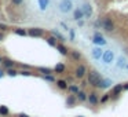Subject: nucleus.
Segmentation results:
<instances>
[{
  "label": "nucleus",
  "instance_id": "19",
  "mask_svg": "<svg viewBox=\"0 0 128 117\" xmlns=\"http://www.w3.org/2000/svg\"><path fill=\"white\" fill-rule=\"evenodd\" d=\"M57 87L59 88V90H62V91H65V90H68V87H69V83L66 80H57Z\"/></svg>",
  "mask_w": 128,
  "mask_h": 117
},
{
  "label": "nucleus",
  "instance_id": "8",
  "mask_svg": "<svg viewBox=\"0 0 128 117\" xmlns=\"http://www.w3.org/2000/svg\"><path fill=\"white\" fill-rule=\"evenodd\" d=\"M112 85H113V81H112L110 78H102L98 84H96L95 88H99V90H107V88H110Z\"/></svg>",
  "mask_w": 128,
  "mask_h": 117
},
{
  "label": "nucleus",
  "instance_id": "26",
  "mask_svg": "<svg viewBox=\"0 0 128 117\" xmlns=\"http://www.w3.org/2000/svg\"><path fill=\"white\" fill-rule=\"evenodd\" d=\"M69 55H70V58H72L73 61H80V59H81V54L77 51V50H73V51H72Z\"/></svg>",
  "mask_w": 128,
  "mask_h": 117
},
{
  "label": "nucleus",
  "instance_id": "14",
  "mask_svg": "<svg viewBox=\"0 0 128 117\" xmlns=\"http://www.w3.org/2000/svg\"><path fill=\"white\" fill-rule=\"evenodd\" d=\"M65 69H66L65 63L59 62V63H57V65L54 66V73H57V75H62V73L65 72Z\"/></svg>",
  "mask_w": 128,
  "mask_h": 117
},
{
  "label": "nucleus",
  "instance_id": "43",
  "mask_svg": "<svg viewBox=\"0 0 128 117\" xmlns=\"http://www.w3.org/2000/svg\"><path fill=\"white\" fill-rule=\"evenodd\" d=\"M77 24H79V26H83V25H84V21H83V19H80V21H77Z\"/></svg>",
  "mask_w": 128,
  "mask_h": 117
},
{
  "label": "nucleus",
  "instance_id": "21",
  "mask_svg": "<svg viewBox=\"0 0 128 117\" xmlns=\"http://www.w3.org/2000/svg\"><path fill=\"white\" fill-rule=\"evenodd\" d=\"M51 32H52V35H54V36H55V37L58 39V41H61V43H65V41H66V37L63 36L62 33H59V32H58L57 29H52Z\"/></svg>",
  "mask_w": 128,
  "mask_h": 117
},
{
  "label": "nucleus",
  "instance_id": "17",
  "mask_svg": "<svg viewBox=\"0 0 128 117\" xmlns=\"http://www.w3.org/2000/svg\"><path fill=\"white\" fill-rule=\"evenodd\" d=\"M55 48H57L58 52H59V54H62L63 57H68V55H69V50H68V47H66L63 43H62V44H58Z\"/></svg>",
  "mask_w": 128,
  "mask_h": 117
},
{
  "label": "nucleus",
  "instance_id": "29",
  "mask_svg": "<svg viewBox=\"0 0 128 117\" xmlns=\"http://www.w3.org/2000/svg\"><path fill=\"white\" fill-rule=\"evenodd\" d=\"M39 72L40 73H43V75H52V72H54V70H51L50 69V68H44V66H40V68H39Z\"/></svg>",
  "mask_w": 128,
  "mask_h": 117
},
{
  "label": "nucleus",
  "instance_id": "1",
  "mask_svg": "<svg viewBox=\"0 0 128 117\" xmlns=\"http://www.w3.org/2000/svg\"><path fill=\"white\" fill-rule=\"evenodd\" d=\"M87 80H88V84L92 85V87H96V84H98L99 81L102 80V76L99 75L98 70H89L88 73H87Z\"/></svg>",
  "mask_w": 128,
  "mask_h": 117
},
{
  "label": "nucleus",
  "instance_id": "47",
  "mask_svg": "<svg viewBox=\"0 0 128 117\" xmlns=\"http://www.w3.org/2000/svg\"><path fill=\"white\" fill-rule=\"evenodd\" d=\"M77 117H84V116H77Z\"/></svg>",
  "mask_w": 128,
  "mask_h": 117
},
{
  "label": "nucleus",
  "instance_id": "16",
  "mask_svg": "<svg viewBox=\"0 0 128 117\" xmlns=\"http://www.w3.org/2000/svg\"><path fill=\"white\" fill-rule=\"evenodd\" d=\"M1 65L4 66V69H10V68H15V62L10 58H3V62Z\"/></svg>",
  "mask_w": 128,
  "mask_h": 117
},
{
  "label": "nucleus",
  "instance_id": "42",
  "mask_svg": "<svg viewBox=\"0 0 128 117\" xmlns=\"http://www.w3.org/2000/svg\"><path fill=\"white\" fill-rule=\"evenodd\" d=\"M123 87H124V91H128V83H124Z\"/></svg>",
  "mask_w": 128,
  "mask_h": 117
},
{
  "label": "nucleus",
  "instance_id": "40",
  "mask_svg": "<svg viewBox=\"0 0 128 117\" xmlns=\"http://www.w3.org/2000/svg\"><path fill=\"white\" fill-rule=\"evenodd\" d=\"M85 85H88V80H83V81H81V87H85Z\"/></svg>",
  "mask_w": 128,
  "mask_h": 117
},
{
  "label": "nucleus",
  "instance_id": "41",
  "mask_svg": "<svg viewBox=\"0 0 128 117\" xmlns=\"http://www.w3.org/2000/svg\"><path fill=\"white\" fill-rule=\"evenodd\" d=\"M61 26H62L63 29H65V30H69V28L66 26V24H65V22H61Z\"/></svg>",
  "mask_w": 128,
  "mask_h": 117
},
{
  "label": "nucleus",
  "instance_id": "6",
  "mask_svg": "<svg viewBox=\"0 0 128 117\" xmlns=\"http://www.w3.org/2000/svg\"><path fill=\"white\" fill-rule=\"evenodd\" d=\"M72 8H73V3H72V0H62L59 3V11L61 12H70Z\"/></svg>",
  "mask_w": 128,
  "mask_h": 117
},
{
  "label": "nucleus",
  "instance_id": "25",
  "mask_svg": "<svg viewBox=\"0 0 128 117\" xmlns=\"http://www.w3.org/2000/svg\"><path fill=\"white\" fill-rule=\"evenodd\" d=\"M10 114V110L6 105H0V116L1 117H7Z\"/></svg>",
  "mask_w": 128,
  "mask_h": 117
},
{
  "label": "nucleus",
  "instance_id": "15",
  "mask_svg": "<svg viewBox=\"0 0 128 117\" xmlns=\"http://www.w3.org/2000/svg\"><path fill=\"white\" fill-rule=\"evenodd\" d=\"M127 58H125V57H123V55H121V57H119V58H117V62H116V65H117V68H119V69H124V68H125V66H127Z\"/></svg>",
  "mask_w": 128,
  "mask_h": 117
},
{
  "label": "nucleus",
  "instance_id": "18",
  "mask_svg": "<svg viewBox=\"0 0 128 117\" xmlns=\"http://www.w3.org/2000/svg\"><path fill=\"white\" fill-rule=\"evenodd\" d=\"M84 18V12L81 8H76L75 11H73V19L75 21H80V19Z\"/></svg>",
  "mask_w": 128,
  "mask_h": 117
},
{
  "label": "nucleus",
  "instance_id": "30",
  "mask_svg": "<svg viewBox=\"0 0 128 117\" xmlns=\"http://www.w3.org/2000/svg\"><path fill=\"white\" fill-rule=\"evenodd\" d=\"M110 99H112V95H110V94H105V95L102 96L101 99H99V103H102V105H103V103L109 102V101H110Z\"/></svg>",
  "mask_w": 128,
  "mask_h": 117
},
{
  "label": "nucleus",
  "instance_id": "24",
  "mask_svg": "<svg viewBox=\"0 0 128 117\" xmlns=\"http://www.w3.org/2000/svg\"><path fill=\"white\" fill-rule=\"evenodd\" d=\"M6 75L10 76V77H15V76L19 75V72H18L15 68H10V69H6Z\"/></svg>",
  "mask_w": 128,
  "mask_h": 117
},
{
  "label": "nucleus",
  "instance_id": "32",
  "mask_svg": "<svg viewBox=\"0 0 128 117\" xmlns=\"http://www.w3.org/2000/svg\"><path fill=\"white\" fill-rule=\"evenodd\" d=\"M19 75H21V76H26V77H28V76H29V77H30V76H33V73H32V70H26V69H25V70H21V72H19Z\"/></svg>",
  "mask_w": 128,
  "mask_h": 117
},
{
  "label": "nucleus",
  "instance_id": "39",
  "mask_svg": "<svg viewBox=\"0 0 128 117\" xmlns=\"http://www.w3.org/2000/svg\"><path fill=\"white\" fill-rule=\"evenodd\" d=\"M4 76H6V72H4L3 69H0V78H3Z\"/></svg>",
  "mask_w": 128,
  "mask_h": 117
},
{
  "label": "nucleus",
  "instance_id": "5",
  "mask_svg": "<svg viewBox=\"0 0 128 117\" xmlns=\"http://www.w3.org/2000/svg\"><path fill=\"white\" fill-rule=\"evenodd\" d=\"M87 73H88L87 66L81 63V65H79L77 68H76V70H75V77H76V78H80V80H83V78L87 76Z\"/></svg>",
  "mask_w": 128,
  "mask_h": 117
},
{
  "label": "nucleus",
  "instance_id": "13",
  "mask_svg": "<svg viewBox=\"0 0 128 117\" xmlns=\"http://www.w3.org/2000/svg\"><path fill=\"white\" fill-rule=\"evenodd\" d=\"M76 102H77V96L73 95V94H70V95H68V98H66V106L68 108H72V106H75Z\"/></svg>",
  "mask_w": 128,
  "mask_h": 117
},
{
  "label": "nucleus",
  "instance_id": "11",
  "mask_svg": "<svg viewBox=\"0 0 128 117\" xmlns=\"http://www.w3.org/2000/svg\"><path fill=\"white\" fill-rule=\"evenodd\" d=\"M124 91V87H123V84H117V85H114L113 87V91H112V99H116V98H119V95Z\"/></svg>",
  "mask_w": 128,
  "mask_h": 117
},
{
  "label": "nucleus",
  "instance_id": "12",
  "mask_svg": "<svg viewBox=\"0 0 128 117\" xmlns=\"http://www.w3.org/2000/svg\"><path fill=\"white\" fill-rule=\"evenodd\" d=\"M91 55H92V58H95V59H102L103 50H102L101 47H98V45H95V47L92 48V51H91Z\"/></svg>",
  "mask_w": 128,
  "mask_h": 117
},
{
  "label": "nucleus",
  "instance_id": "23",
  "mask_svg": "<svg viewBox=\"0 0 128 117\" xmlns=\"http://www.w3.org/2000/svg\"><path fill=\"white\" fill-rule=\"evenodd\" d=\"M37 3H39V7L42 11H45L47 7L50 6V0H37Z\"/></svg>",
  "mask_w": 128,
  "mask_h": 117
},
{
  "label": "nucleus",
  "instance_id": "35",
  "mask_svg": "<svg viewBox=\"0 0 128 117\" xmlns=\"http://www.w3.org/2000/svg\"><path fill=\"white\" fill-rule=\"evenodd\" d=\"M11 1H12V4H15V6H19V4H22L24 0H11Z\"/></svg>",
  "mask_w": 128,
  "mask_h": 117
},
{
  "label": "nucleus",
  "instance_id": "7",
  "mask_svg": "<svg viewBox=\"0 0 128 117\" xmlns=\"http://www.w3.org/2000/svg\"><path fill=\"white\" fill-rule=\"evenodd\" d=\"M92 43L95 45H98V47H102V45H106V40H105V37L102 36L99 32H95V35H94V37H92Z\"/></svg>",
  "mask_w": 128,
  "mask_h": 117
},
{
  "label": "nucleus",
  "instance_id": "36",
  "mask_svg": "<svg viewBox=\"0 0 128 117\" xmlns=\"http://www.w3.org/2000/svg\"><path fill=\"white\" fill-rule=\"evenodd\" d=\"M94 26H95V28H102V21H96V22H94Z\"/></svg>",
  "mask_w": 128,
  "mask_h": 117
},
{
  "label": "nucleus",
  "instance_id": "44",
  "mask_svg": "<svg viewBox=\"0 0 128 117\" xmlns=\"http://www.w3.org/2000/svg\"><path fill=\"white\" fill-rule=\"evenodd\" d=\"M66 81H68V83H72V81H73V77H72V76H70V77H68V78H66Z\"/></svg>",
  "mask_w": 128,
  "mask_h": 117
},
{
  "label": "nucleus",
  "instance_id": "33",
  "mask_svg": "<svg viewBox=\"0 0 128 117\" xmlns=\"http://www.w3.org/2000/svg\"><path fill=\"white\" fill-rule=\"evenodd\" d=\"M0 30L6 33L7 30H8V25H6V24H1V22H0Z\"/></svg>",
  "mask_w": 128,
  "mask_h": 117
},
{
  "label": "nucleus",
  "instance_id": "46",
  "mask_svg": "<svg viewBox=\"0 0 128 117\" xmlns=\"http://www.w3.org/2000/svg\"><path fill=\"white\" fill-rule=\"evenodd\" d=\"M125 69H127V70H128V63H127V66H125Z\"/></svg>",
  "mask_w": 128,
  "mask_h": 117
},
{
  "label": "nucleus",
  "instance_id": "10",
  "mask_svg": "<svg viewBox=\"0 0 128 117\" xmlns=\"http://www.w3.org/2000/svg\"><path fill=\"white\" fill-rule=\"evenodd\" d=\"M88 102L91 106H96L99 103V98H98V94L95 92V91H92V92L88 94Z\"/></svg>",
  "mask_w": 128,
  "mask_h": 117
},
{
  "label": "nucleus",
  "instance_id": "20",
  "mask_svg": "<svg viewBox=\"0 0 128 117\" xmlns=\"http://www.w3.org/2000/svg\"><path fill=\"white\" fill-rule=\"evenodd\" d=\"M76 96H77V101L79 102H85L87 99H88V95L85 94V91H79L77 94H76Z\"/></svg>",
  "mask_w": 128,
  "mask_h": 117
},
{
  "label": "nucleus",
  "instance_id": "27",
  "mask_svg": "<svg viewBox=\"0 0 128 117\" xmlns=\"http://www.w3.org/2000/svg\"><path fill=\"white\" fill-rule=\"evenodd\" d=\"M14 33L18 35V36H28V30L24 29V28H17V29H14Z\"/></svg>",
  "mask_w": 128,
  "mask_h": 117
},
{
  "label": "nucleus",
  "instance_id": "28",
  "mask_svg": "<svg viewBox=\"0 0 128 117\" xmlns=\"http://www.w3.org/2000/svg\"><path fill=\"white\" fill-rule=\"evenodd\" d=\"M68 90H69V92H70V94H73V95H76V94H77L79 91H80V88H79L77 85H75V84H69Z\"/></svg>",
  "mask_w": 128,
  "mask_h": 117
},
{
  "label": "nucleus",
  "instance_id": "3",
  "mask_svg": "<svg viewBox=\"0 0 128 117\" xmlns=\"http://www.w3.org/2000/svg\"><path fill=\"white\" fill-rule=\"evenodd\" d=\"M114 59H116V55H114V52L112 51V50H106V51H103L102 61H103L105 65H110V63H113Z\"/></svg>",
  "mask_w": 128,
  "mask_h": 117
},
{
  "label": "nucleus",
  "instance_id": "38",
  "mask_svg": "<svg viewBox=\"0 0 128 117\" xmlns=\"http://www.w3.org/2000/svg\"><path fill=\"white\" fill-rule=\"evenodd\" d=\"M17 117H30V116H29V114H26V113H18Z\"/></svg>",
  "mask_w": 128,
  "mask_h": 117
},
{
  "label": "nucleus",
  "instance_id": "2",
  "mask_svg": "<svg viewBox=\"0 0 128 117\" xmlns=\"http://www.w3.org/2000/svg\"><path fill=\"white\" fill-rule=\"evenodd\" d=\"M102 29H103L106 33H113V32H114V29H116L113 19L109 18V17H106V18L102 19Z\"/></svg>",
  "mask_w": 128,
  "mask_h": 117
},
{
  "label": "nucleus",
  "instance_id": "9",
  "mask_svg": "<svg viewBox=\"0 0 128 117\" xmlns=\"http://www.w3.org/2000/svg\"><path fill=\"white\" fill-rule=\"evenodd\" d=\"M81 10L84 12V18H91L92 17V7H91L89 3H84L81 6Z\"/></svg>",
  "mask_w": 128,
  "mask_h": 117
},
{
  "label": "nucleus",
  "instance_id": "45",
  "mask_svg": "<svg viewBox=\"0 0 128 117\" xmlns=\"http://www.w3.org/2000/svg\"><path fill=\"white\" fill-rule=\"evenodd\" d=\"M1 62H3V58H1V57H0V63H1Z\"/></svg>",
  "mask_w": 128,
  "mask_h": 117
},
{
  "label": "nucleus",
  "instance_id": "37",
  "mask_svg": "<svg viewBox=\"0 0 128 117\" xmlns=\"http://www.w3.org/2000/svg\"><path fill=\"white\" fill-rule=\"evenodd\" d=\"M4 37H6L4 32H1V30H0V41H3V40H4Z\"/></svg>",
  "mask_w": 128,
  "mask_h": 117
},
{
  "label": "nucleus",
  "instance_id": "22",
  "mask_svg": "<svg viewBox=\"0 0 128 117\" xmlns=\"http://www.w3.org/2000/svg\"><path fill=\"white\" fill-rule=\"evenodd\" d=\"M45 40H47V44L51 45V47H57V45H58V39L54 36V35H52V36H50V37H47Z\"/></svg>",
  "mask_w": 128,
  "mask_h": 117
},
{
  "label": "nucleus",
  "instance_id": "31",
  "mask_svg": "<svg viewBox=\"0 0 128 117\" xmlns=\"http://www.w3.org/2000/svg\"><path fill=\"white\" fill-rule=\"evenodd\" d=\"M43 77H44V80L48 81V83H57V80H55L54 75H45V76H43Z\"/></svg>",
  "mask_w": 128,
  "mask_h": 117
},
{
  "label": "nucleus",
  "instance_id": "4",
  "mask_svg": "<svg viewBox=\"0 0 128 117\" xmlns=\"http://www.w3.org/2000/svg\"><path fill=\"white\" fill-rule=\"evenodd\" d=\"M28 36L33 37V39H40V37L44 36V29H42V28H30V29H28Z\"/></svg>",
  "mask_w": 128,
  "mask_h": 117
},
{
  "label": "nucleus",
  "instance_id": "34",
  "mask_svg": "<svg viewBox=\"0 0 128 117\" xmlns=\"http://www.w3.org/2000/svg\"><path fill=\"white\" fill-rule=\"evenodd\" d=\"M69 32H70V35H69V39L73 41V40H75V37H76V33H75V30H72V29H69Z\"/></svg>",
  "mask_w": 128,
  "mask_h": 117
}]
</instances>
